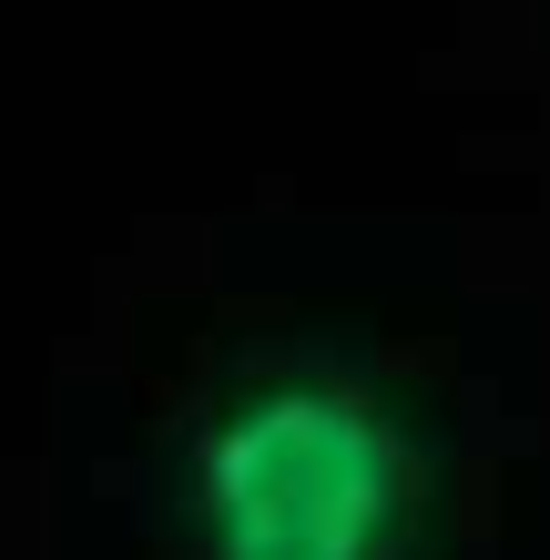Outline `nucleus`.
Listing matches in <instances>:
<instances>
[{
    "label": "nucleus",
    "mask_w": 550,
    "mask_h": 560,
    "mask_svg": "<svg viewBox=\"0 0 550 560\" xmlns=\"http://www.w3.org/2000/svg\"><path fill=\"white\" fill-rule=\"evenodd\" d=\"M418 448L337 377L245 387L194 448V560H408Z\"/></svg>",
    "instance_id": "obj_1"
}]
</instances>
